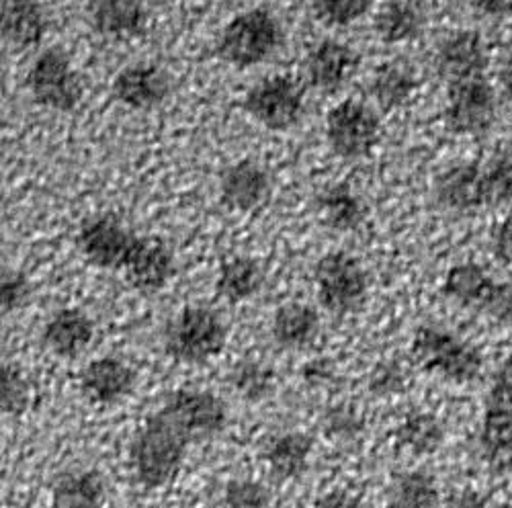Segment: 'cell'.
Segmentation results:
<instances>
[{
    "mask_svg": "<svg viewBox=\"0 0 512 508\" xmlns=\"http://www.w3.org/2000/svg\"><path fill=\"white\" fill-rule=\"evenodd\" d=\"M228 425L226 402L207 390L170 392L154 410L130 445L136 480L156 490L173 482L191 445L220 435Z\"/></svg>",
    "mask_w": 512,
    "mask_h": 508,
    "instance_id": "obj_1",
    "label": "cell"
},
{
    "mask_svg": "<svg viewBox=\"0 0 512 508\" xmlns=\"http://www.w3.org/2000/svg\"><path fill=\"white\" fill-rule=\"evenodd\" d=\"M416 363L451 384H472L484 371V355L459 334L439 324H422L412 336Z\"/></svg>",
    "mask_w": 512,
    "mask_h": 508,
    "instance_id": "obj_2",
    "label": "cell"
},
{
    "mask_svg": "<svg viewBox=\"0 0 512 508\" xmlns=\"http://www.w3.org/2000/svg\"><path fill=\"white\" fill-rule=\"evenodd\" d=\"M228 343V326L216 310L185 306L164 328V351L179 363H205L218 357Z\"/></svg>",
    "mask_w": 512,
    "mask_h": 508,
    "instance_id": "obj_3",
    "label": "cell"
},
{
    "mask_svg": "<svg viewBox=\"0 0 512 508\" xmlns=\"http://www.w3.org/2000/svg\"><path fill=\"white\" fill-rule=\"evenodd\" d=\"M480 451L496 476L512 474V353L496 369L484 402Z\"/></svg>",
    "mask_w": 512,
    "mask_h": 508,
    "instance_id": "obj_4",
    "label": "cell"
},
{
    "mask_svg": "<svg viewBox=\"0 0 512 508\" xmlns=\"http://www.w3.org/2000/svg\"><path fill=\"white\" fill-rule=\"evenodd\" d=\"M281 46V25L267 9L234 17L218 39V56L234 68H252L269 60Z\"/></svg>",
    "mask_w": 512,
    "mask_h": 508,
    "instance_id": "obj_5",
    "label": "cell"
},
{
    "mask_svg": "<svg viewBox=\"0 0 512 508\" xmlns=\"http://www.w3.org/2000/svg\"><path fill=\"white\" fill-rule=\"evenodd\" d=\"M318 300L332 316H349L363 308L369 277L363 265L347 252H328L314 267Z\"/></svg>",
    "mask_w": 512,
    "mask_h": 508,
    "instance_id": "obj_6",
    "label": "cell"
},
{
    "mask_svg": "<svg viewBox=\"0 0 512 508\" xmlns=\"http://www.w3.org/2000/svg\"><path fill=\"white\" fill-rule=\"evenodd\" d=\"M445 123L459 136H482L496 121L498 99L486 76L447 84Z\"/></svg>",
    "mask_w": 512,
    "mask_h": 508,
    "instance_id": "obj_7",
    "label": "cell"
},
{
    "mask_svg": "<svg viewBox=\"0 0 512 508\" xmlns=\"http://www.w3.org/2000/svg\"><path fill=\"white\" fill-rule=\"evenodd\" d=\"M381 138V125L375 111L359 101H343L326 117V140L330 150L345 158L359 160L373 152Z\"/></svg>",
    "mask_w": 512,
    "mask_h": 508,
    "instance_id": "obj_8",
    "label": "cell"
},
{
    "mask_svg": "<svg viewBox=\"0 0 512 508\" xmlns=\"http://www.w3.org/2000/svg\"><path fill=\"white\" fill-rule=\"evenodd\" d=\"M138 234L113 214H99L84 220L76 244L91 265L107 271H123L130 261Z\"/></svg>",
    "mask_w": 512,
    "mask_h": 508,
    "instance_id": "obj_9",
    "label": "cell"
},
{
    "mask_svg": "<svg viewBox=\"0 0 512 508\" xmlns=\"http://www.w3.org/2000/svg\"><path fill=\"white\" fill-rule=\"evenodd\" d=\"M304 91L289 76H267L244 99V109L267 130L285 132L304 115Z\"/></svg>",
    "mask_w": 512,
    "mask_h": 508,
    "instance_id": "obj_10",
    "label": "cell"
},
{
    "mask_svg": "<svg viewBox=\"0 0 512 508\" xmlns=\"http://www.w3.org/2000/svg\"><path fill=\"white\" fill-rule=\"evenodd\" d=\"M27 87L41 107L60 113L74 111L82 97V87L68 56L56 48L35 58L27 74Z\"/></svg>",
    "mask_w": 512,
    "mask_h": 508,
    "instance_id": "obj_11",
    "label": "cell"
},
{
    "mask_svg": "<svg viewBox=\"0 0 512 508\" xmlns=\"http://www.w3.org/2000/svg\"><path fill=\"white\" fill-rule=\"evenodd\" d=\"M175 269V254L164 240L156 236H140L123 273L136 291L152 295L166 287V283L173 279Z\"/></svg>",
    "mask_w": 512,
    "mask_h": 508,
    "instance_id": "obj_12",
    "label": "cell"
},
{
    "mask_svg": "<svg viewBox=\"0 0 512 508\" xmlns=\"http://www.w3.org/2000/svg\"><path fill=\"white\" fill-rule=\"evenodd\" d=\"M437 72L447 84L486 76L488 52L478 31H457L445 37L437 50Z\"/></svg>",
    "mask_w": 512,
    "mask_h": 508,
    "instance_id": "obj_13",
    "label": "cell"
},
{
    "mask_svg": "<svg viewBox=\"0 0 512 508\" xmlns=\"http://www.w3.org/2000/svg\"><path fill=\"white\" fill-rule=\"evenodd\" d=\"M173 84L168 74L154 64H132L123 68L113 80V97L132 111H150L162 105Z\"/></svg>",
    "mask_w": 512,
    "mask_h": 508,
    "instance_id": "obj_14",
    "label": "cell"
},
{
    "mask_svg": "<svg viewBox=\"0 0 512 508\" xmlns=\"http://www.w3.org/2000/svg\"><path fill=\"white\" fill-rule=\"evenodd\" d=\"M220 195L226 207L232 211L261 209L271 197V177L261 164L252 160H240L230 164L220 177Z\"/></svg>",
    "mask_w": 512,
    "mask_h": 508,
    "instance_id": "obj_15",
    "label": "cell"
},
{
    "mask_svg": "<svg viewBox=\"0 0 512 508\" xmlns=\"http://www.w3.org/2000/svg\"><path fill=\"white\" fill-rule=\"evenodd\" d=\"M359 66L357 52L336 39H324L306 58V74L320 93H336L345 87Z\"/></svg>",
    "mask_w": 512,
    "mask_h": 508,
    "instance_id": "obj_16",
    "label": "cell"
},
{
    "mask_svg": "<svg viewBox=\"0 0 512 508\" xmlns=\"http://www.w3.org/2000/svg\"><path fill=\"white\" fill-rule=\"evenodd\" d=\"M435 199L453 214H469V211L486 207L482 166L474 162L449 166L437 177Z\"/></svg>",
    "mask_w": 512,
    "mask_h": 508,
    "instance_id": "obj_17",
    "label": "cell"
},
{
    "mask_svg": "<svg viewBox=\"0 0 512 508\" xmlns=\"http://www.w3.org/2000/svg\"><path fill=\"white\" fill-rule=\"evenodd\" d=\"M80 392L93 404H115L136 386V371L119 357H101L82 369Z\"/></svg>",
    "mask_w": 512,
    "mask_h": 508,
    "instance_id": "obj_18",
    "label": "cell"
},
{
    "mask_svg": "<svg viewBox=\"0 0 512 508\" xmlns=\"http://www.w3.org/2000/svg\"><path fill=\"white\" fill-rule=\"evenodd\" d=\"M41 341L56 357L74 359L95 341V322L78 308H62L46 322Z\"/></svg>",
    "mask_w": 512,
    "mask_h": 508,
    "instance_id": "obj_19",
    "label": "cell"
},
{
    "mask_svg": "<svg viewBox=\"0 0 512 508\" xmlns=\"http://www.w3.org/2000/svg\"><path fill=\"white\" fill-rule=\"evenodd\" d=\"M89 19L99 35L115 41H130L146 31L148 5L144 0H95Z\"/></svg>",
    "mask_w": 512,
    "mask_h": 508,
    "instance_id": "obj_20",
    "label": "cell"
},
{
    "mask_svg": "<svg viewBox=\"0 0 512 508\" xmlns=\"http://www.w3.org/2000/svg\"><path fill=\"white\" fill-rule=\"evenodd\" d=\"M314 451V441L297 431H287L271 437L263 449V459L269 474L279 482L300 480L308 468Z\"/></svg>",
    "mask_w": 512,
    "mask_h": 508,
    "instance_id": "obj_21",
    "label": "cell"
},
{
    "mask_svg": "<svg viewBox=\"0 0 512 508\" xmlns=\"http://www.w3.org/2000/svg\"><path fill=\"white\" fill-rule=\"evenodd\" d=\"M496 279L478 263H457L453 265L443 281L445 298L459 308L484 312L490 295L496 287Z\"/></svg>",
    "mask_w": 512,
    "mask_h": 508,
    "instance_id": "obj_22",
    "label": "cell"
},
{
    "mask_svg": "<svg viewBox=\"0 0 512 508\" xmlns=\"http://www.w3.org/2000/svg\"><path fill=\"white\" fill-rule=\"evenodd\" d=\"M316 214L332 232H353L363 226L367 207L349 185H328L316 195Z\"/></svg>",
    "mask_w": 512,
    "mask_h": 508,
    "instance_id": "obj_23",
    "label": "cell"
},
{
    "mask_svg": "<svg viewBox=\"0 0 512 508\" xmlns=\"http://www.w3.org/2000/svg\"><path fill=\"white\" fill-rule=\"evenodd\" d=\"M48 17L37 0H5L3 37L17 50H29L44 41Z\"/></svg>",
    "mask_w": 512,
    "mask_h": 508,
    "instance_id": "obj_24",
    "label": "cell"
},
{
    "mask_svg": "<svg viewBox=\"0 0 512 508\" xmlns=\"http://www.w3.org/2000/svg\"><path fill=\"white\" fill-rule=\"evenodd\" d=\"M271 332L279 347L300 351L316 343L320 334V316L308 304L289 302L275 312Z\"/></svg>",
    "mask_w": 512,
    "mask_h": 508,
    "instance_id": "obj_25",
    "label": "cell"
},
{
    "mask_svg": "<svg viewBox=\"0 0 512 508\" xmlns=\"http://www.w3.org/2000/svg\"><path fill=\"white\" fill-rule=\"evenodd\" d=\"M107 498V482L97 470H66L52 482L56 508H101Z\"/></svg>",
    "mask_w": 512,
    "mask_h": 508,
    "instance_id": "obj_26",
    "label": "cell"
},
{
    "mask_svg": "<svg viewBox=\"0 0 512 508\" xmlns=\"http://www.w3.org/2000/svg\"><path fill=\"white\" fill-rule=\"evenodd\" d=\"M426 25V15L414 0H390L375 17V33L386 44H406Z\"/></svg>",
    "mask_w": 512,
    "mask_h": 508,
    "instance_id": "obj_27",
    "label": "cell"
},
{
    "mask_svg": "<svg viewBox=\"0 0 512 508\" xmlns=\"http://www.w3.org/2000/svg\"><path fill=\"white\" fill-rule=\"evenodd\" d=\"M394 437L402 451L414 457H429L443 447L445 429L443 422L431 412H410L400 420Z\"/></svg>",
    "mask_w": 512,
    "mask_h": 508,
    "instance_id": "obj_28",
    "label": "cell"
},
{
    "mask_svg": "<svg viewBox=\"0 0 512 508\" xmlns=\"http://www.w3.org/2000/svg\"><path fill=\"white\" fill-rule=\"evenodd\" d=\"M263 285V267L250 257H234L224 261L216 279V291L228 304H242L254 298Z\"/></svg>",
    "mask_w": 512,
    "mask_h": 508,
    "instance_id": "obj_29",
    "label": "cell"
},
{
    "mask_svg": "<svg viewBox=\"0 0 512 508\" xmlns=\"http://www.w3.org/2000/svg\"><path fill=\"white\" fill-rule=\"evenodd\" d=\"M439 500V484L426 470H404L388 488V508H437Z\"/></svg>",
    "mask_w": 512,
    "mask_h": 508,
    "instance_id": "obj_30",
    "label": "cell"
},
{
    "mask_svg": "<svg viewBox=\"0 0 512 508\" xmlns=\"http://www.w3.org/2000/svg\"><path fill=\"white\" fill-rule=\"evenodd\" d=\"M369 89L381 109H398L414 95L416 76L408 66L388 62L373 72Z\"/></svg>",
    "mask_w": 512,
    "mask_h": 508,
    "instance_id": "obj_31",
    "label": "cell"
},
{
    "mask_svg": "<svg viewBox=\"0 0 512 508\" xmlns=\"http://www.w3.org/2000/svg\"><path fill=\"white\" fill-rule=\"evenodd\" d=\"M230 386L246 402H263L277 390V373L265 361L242 359L230 371Z\"/></svg>",
    "mask_w": 512,
    "mask_h": 508,
    "instance_id": "obj_32",
    "label": "cell"
},
{
    "mask_svg": "<svg viewBox=\"0 0 512 508\" xmlns=\"http://www.w3.org/2000/svg\"><path fill=\"white\" fill-rule=\"evenodd\" d=\"M35 388L29 375L15 363H3L0 369V408L5 416H23L33 406Z\"/></svg>",
    "mask_w": 512,
    "mask_h": 508,
    "instance_id": "obj_33",
    "label": "cell"
},
{
    "mask_svg": "<svg viewBox=\"0 0 512 508\" xmlns=\"http://www.w3.org/2000/svg\"><path fill=\"white\" fill-rule=\"evenodd\" d=\"M482 173L486 207L512 203V154H496L486 166H482Z\"/></svg>",
    "mask_w": 512,
    "mask_h": 508,
    "instance_id": "obj_34",
    "label": "cell"
},
{
    "mask_svg": "<svg viewBox=\"0 0 512 508\" xmlns=\"http://www.w3.org/2000/svg\"><path fill=\"white\" fill-rule=\"evenodd\" d=\"M310 7L320 23L347 27L369 11L371 0H310Z\"/></svg>",
    "mask_w": 512,
    "mask_h": 508,
    "instance_id": "obj_35",
    "label": "cell"
},
{
    "mask_svg": "<svg viewBox=\"0 0 512 508\" xmlns=\"http://www.w3.org/2000/svg\"><path fill=\"white\" fill-rule=\"evenodd\" d=\"M408 388V371L400 361H381L369 375V392L377 398H392Z\"/></svg>",
    "mask_w": 512,
    "mask_h": 508,
    "instance_id": "obj_36",
    "label": "cell"
},
{
    "mask_svg": "<svg viewBox=\"0 0 512 508\" xmlns=\"http://www.w3.org/2000/svg\"><path fill=\"white\" fill-rule=\"evenodd\" d=\"M322 425H324V433H328L332 439L353 441L363 433L365 420L355 408L347 404H338L324 412Z\"/></svg>",
    "mask_w": 512,
    "mask_h": 508,
    "instance_id": "obj_37",
    "label": "cell"
},
{
    "mask_svg": "<svg viewBox=\"0 0 512 508\" xmlns=\"http://www.w3.org/2000/svg\"><path fill=\"white\" fill-rule=\"evenodd\" d=\"M31 291V281L23 271L11 267L3 269V275H0V304H3L5 314L21 310L31 300Z\"/></svg>",
    "mask_w": 512,
    "mask_h": 508,
    "instance_id": "obj_38",
    "label": "cell"
},
{
    "mask_svg": "<svg viewBox=\"0 0 512 508\" xmlns=\"http://www.w3.org/2000/svg\"><path fill=\"white\" fill-rule=\"evenodd\" d=\"M226 508H271V496L261 482L232 480L224 492Z\"/></svg>",
    "mask_w": 512,
    "mask_h": 508,
    "instance_id": "obj_39",
    "label": "cell"
},
{
    "mask_svg": "<svg viewBox=\"0 0 512 508\" xmlns=\"http://www.w3.org/2000/svg\"><path fill=\"white\" fill-rule=\"evenodd\" d=\"M484 314L490 316L494 322L512 328V279L496 283L484 308Z\"/></svg>",
    "mask_w": 512,
    "mask_h": 508,
    "instance_id": "obj_40",
    "label": "cell"
},
{
    "mask_svg": "<svg viewBox=\"0 0 512 508\" xmlns=\"http://www.w3.org/2000/svg\"><path fill=\"white\" fill-rule=\"evenodd\" d=\"M490 252L492 257L504 265L510 267L512 265V222H500L492 234H490Z\"/></svg>",
    "mask_w": 512,
    "mask_h": 508,
    "instance_id": "obj_41",
    "label": "cell"
},
{
    "mask_svg": "<svg viewBox=\"0 0 512 508\" xmlns=\"http://www.w3.org/2000/svg\"><path fill=\"white\" fill-rule=\"evenodd\" d=\"M302 377L308 386L324 388L336 379V369L330 359H314L302 369Z\"/></svg>",
    "mask_w": 512,
    "mask_h": 508,
    "instance_id": "obj_42",
    "label": "cell"
},
{
    "mask_svg": "<svg viewBox=\"0 0 512 508\" xmlns=\"http://www.w3.org/2000/svg\"><path fill=\"white\" fill-rule=\"evenodd\" d=\"M443 508H490V502L482 492L474 488H461L447 496Z\"/></svg>",
    "mask_w": 512,
    "mask_h": 508,
    "instance_id": "obj_43",
    "label": "cell"
},
{
    "mask_svg": "<svg viewBox=\"0 0 512 508\" xmlns=\"http://www.w3.org/2000/svg\"><path fill=\"white\" fill-rule=\"evenodd\" d=\"M314 508H361V498L349 490H332L318 498Z\"/></svg>",
    "mask_w": 512,
    "mask_h": 508,
    "instance_id": "obj_44",
    "label": "cell"
},
{
    "mask_svg": "<svg viewBox=\"0 0 512 508\" xmlns=\"http://www.w3.org/2000/svg\"><path fill=\"white\" fill-rule=\"evenodd\" d=\"M469 5L488 17H506L512 13V0H469Z\"/></svg>",
    "mask_w": 512,
    "mask_h": 508,
    "instance_id": "obj_45",
    "label": "cell"
},
{
    "mask_svg": "<svg viewBox=\"0 0 512 508\" xmlns=\"http://www.w3.org/2000/svg\"><path fill=\"white\" fill-rule=\"evenodd\" d=\"M500 82H502V91H504L506 99L512 103V60L504 66V70L500 74Z\"/></svg>",
    "mask_w": 512,
    "mask_h": 508,
    "instance_id": "obj_46",
    "label": "cell"
}]
</instances>
